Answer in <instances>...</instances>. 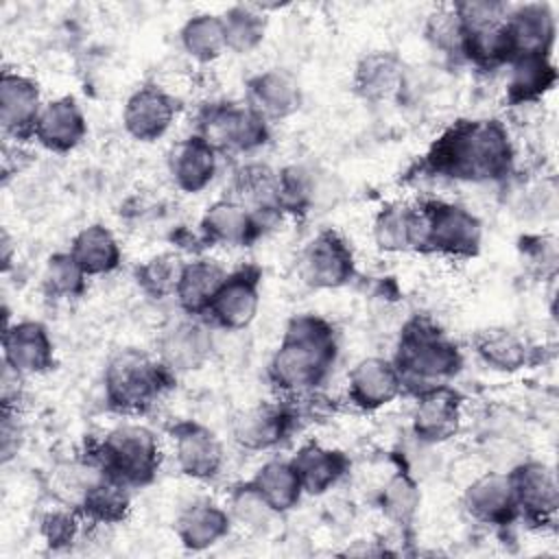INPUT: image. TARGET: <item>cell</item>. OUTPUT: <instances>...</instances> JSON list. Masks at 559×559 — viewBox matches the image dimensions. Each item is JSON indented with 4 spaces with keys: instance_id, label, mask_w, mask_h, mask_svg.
<instances>
[{
    "instance_id": "3957f363",
    "label": "cell",
    "mask_w": 559,
    "mask_h": 559,
    "mask_svg": "<svg viewBox=\"0 0 559 559\" xmlns=\"http://www.w3.org/2000/svg\"><path fill=\"white\" fill-rule=\"evenodd\" d=\"M393 365L415 395L448 384L463 367L459 345L430 319H411L400 334Z\"/></svg>"
},
{
    "instance_id": "ac0fdd59",
    "label": "cell",
    "mask_w": 559,
    "mask_h": 559,
    "mask_svg": "<svg viewBox=\"0 0 559 559\" xmlns=\"http://www.w3.org/2000/svg\"><path fill=\"white\" fill-rule=\"evenodd\" d=\"M404 391L393 360L369 356L354 365L347 376V395L360 411H378Z\"/></svg>"
},
{
    "instance_id": "e0dca14e",
    "label": "cell",
    "mask_w": 559,
    "mask_h": 559,
    "mask_svg": "<svg viewBox=\"0 0 559 559\" xmlns=\"http://www.w3.org/2000/svg\"><path fill=\"white\" fill-rule=\"evenodd\" d=\"M44 103L39 85L17 72H2L0 79V122L2 131L11 140L33 138L35 122Z\"/></svg>"
},
{
    "instance_id": "7a4b0ae2",
    "label": "cell",
    "mask_w": 559,
    "mask_h": 559,
    "mask_svg": "<svg viewBox=\"0 0 559 559\" xmlns=\"http://www.w3.org/2000/svg\"><path fill=\"white\" fill-rule=\"evenodd\" d=\"M338 356L334 325L319 314H297L271 356L269 380L286 395L317 391L330 376Z\"/></svg>"
},
{
    "instance_id": "e575fe53",
    "label": "cell",
    "mask_w": 559,
    "mask_h": 559,
    "mask_svg": "<svg viewBox=\"0 0 559 559\" xmlns=\"http://www.w3.org/2000/svg\"><path fill=\"white\" fill-rule=\"evenodd\" d=\"M223 31H225V44L227 50L236 55H247L255 50L266 35L269 20L262 11V4H234L223 15Z\"/></svg>"
},
{
    "instance_id": "44dd1931",
    "label": "cell",
    "mask_w": 559,
    "mask_h": 559,
    "mask_svg": "<svg viewBox=\"0 0 559 559\" xmlns=\"http://www.w3.org/2000/svg\"><path fill=\"white\" fill-rule=\"evenodd\" d=\"M463 504L476 522L491 526L511 524L518 518V507L509 472H485L474 478L463 493Z\"/></svg>"
},
{
    "instance_id": "8fae6325",
    "label": "cell",
    "mask_w": 559,
    "mask_h": 559,
    "mask_svg": "<svg viewBox=\"0 0 559 559\" xmlns=\"http://www.w3.org/2000/svg\"><path fill=\"white\" fill-rule=\"evenodd\" d=\"M260 269L240 266L227 273L205 314L223 330H245L260 308Z\"/></svg>"
},
{
    "instance_id": "f6af8a7d",
    "label": "cell",
    "mask_w": 559,
    "mask_h": 559,
    "mask_svg": "<svg viewBox=\"0 0 559 559\" xmlns=\"http://www.w3.org/2000/svg\"><path fill=\"white\" fill-rule=\"evenodd\" d=\"M24 389V373L13 369L2 360V378H0V402L2 411H17V402Z\"/></svg>"
},
{
    "instance_id": "6da1fadb",
    "label": "cell",
    "mask_w": 559,
    "mask_h": 559,
    "mask_svg": "<svg viewBox=\"0 0 559 559\" xmlns=\"http://www.w3.org/2000/svg\"><path fill=\"white\" fill-rule=\"evenodd\" d=\"M513 142L500 120H459L426 155L432 173L459 181H500L513 168Z\"/></svg>"
},
{
    "instance_id": "30bf717a",
    "label": "cell",
    "mask_w": 559,
    "mask_h": 559,
    "mask_svg": "<svg viewBox=\"0 0 559 559\" xmlns=\"http://www.w3.org/2000/svg\"><path fill=\"white\" fill-rule=\"evenodd\" d=\"M518 515L531 524H550L559 507L555 469L542 461H524L509 472Z\"/></svg>"
},
{
    "instance_id": "ab89813d",
    "label": "cell",
    "mask_w": 559,
    "mask_h": 559,
    "mask_svg": "<svg viewBox=\"0 0 559 559\" xmlns=\"http://www.w3.org/2000/svg\"><path fill=\"white\" fill-rule=\"evenodd\" d=\"M41 280H44V288L48 295H52L57 299H70V297L83 295L87 275L74 262L70 251H59L46 260Z\"/></svg>"
},
{
    "instance_id": "ba28073f",
    "label": "cell",
    "mask_w": 559,
    "mask_h": 559,
    "mask_svg": "<svg viewBox=\"0 0 559 559\" xmlns=\"http://www.w3.org/2000/svg\"><path fill=\"white\" fill-rule=\"evenodd\" d=\"M297 269L310 288H341L354 277V253L338 231L321 229L299 253Z\"/></svg>"
},
{
    "instance_id": "52a82bcc",
    "label": "cell",
    "mask_w": 559,
    "mask_h": 559,
    "mask_svg": "<svg viewBox=\"0 0 559 559\" xmlns=\"http://www.w3.org/2000/svg\"><path fill=\"white\" fill-rule=\"evenodd\" d=\"M216 153H249L266 144L269 120L249 105H210L199 116V131Z\"/></svg>"
},
{
    "instance_id": "5bb4252c",
    "label": "cell",
    "mask_w": 559,
    "mask_h": 559,
    "mask_svg": "<svg viewBox=\"0 0 559 559\" xmlns=\"http://www.w3.org/2000/svg\"><path fill=\"white\" fill-rule=\"evenodd\" d=\"M2 360L24 376L52 369L55 347L46 325L33 319L7 323L2 332Z\"/></svg>"
},
{
    "instance_id": "7bdbcfd3",
    "label": "cell",
    "mask_w": 559,
    "mask_h": 559,
    "mask_svg": "<svg viewBox=\"0 0 559 559\" xmlns=\"http://www.w3.org/2000/svg\"><path fill=\"white\" fill-rule=\"evenodd\" d=\"M229 515L231 522H240L242 526H247L249 531H264L271 520L277 515L262 498L260 493L249 485V480L240 487L234 489L231 500H229Z\"/></svg>"
},
{
    "instance_id": "d6986e66",
    "label": "cell",
    "mask_w": 559,
    "mask_h": 559,
    "mask_svg": "<svg viewBox=\"0 0 559 559\" xmlns=\"http://www.w3.org/2000/svg\"><path fill=\"white\" fill-rule=\"evenodd\" d=\"M461 395L450 386H437L417 395L413 411V432L424 443H441L459 432Z\"/></svg>"
},
{
    "instance_id": "ee69618b",
    "label": "cell",
    "mask_w": 559,
    "mask_h": 559,
    "mask_svg": "<svg viewBox=\"0 0 559 559\" xmlns=\"http://www.w3.org/2000/svg\"><path fill=\"white\" fill-rule=\"evenodd\" d=\"M79 533V518L76 511L70 509H55L44 515L41 520V535L48 546L63 548L74 542Z\"/></svg>"
},
{
    "instance_id": "7c38bea8",
    "label": "cell",
    "mask_w": 559,
    "mask_h": 559,
    "mask_svg": "<svg viewBox=\"0 0 559 559\" xmlns=\"http://www.w3.org/2000/svg\"><path fill=\"white\" fill-rule=\"evenodd\" d=\"M297 415L290 404H255L238 411L231 419L234 441L251 452L280 445L293 430Z\"/></svg>"
},
{
    "instance_id": "f1b7e54d",
    "label": "cell",
    "mask_w": 559,
    "mask_h": 559,
    "mask_svg": "<svg viewBox=\"0 0 559 559\" xmlns=\"http://www.w3.org/2000/svg\"><path fill=\"white\" fill-rule=\"evenodd\" d=\"M373 242L384 253L417 251L419 210L408 203H389L373 218Z\"/></svg>"
},
{
    "instance_id": "d6a6232c",
    "label": "cell",
    "mask_w": 559,
    "mask_h": 559,
    "mask_svg": "<svg viewBox=\"0 0 559 559\" xmlns=\"http://www.w3.org/2000/svg\"><path fill=\"white\" fill-rule=\"evenodd\" d=\"M249 485L260 493V498L277 513H286L293 507H297L304 487L301 480L293 467L290 461L284 459H271L262 463Z\"/></svg>"
},
{
    "instance_id": "5b68a950",
    "label": "cell",
    "mask_w": 559,
    "mask_h": 559,
    "mask_svg": "<svg viewBox=\"0 0 559 559\" xmlns=\"http://www.w3.org/2000/svg\"><path fill=\"white\" fill-rule=\"evenodd\" d=\"M94 463L127 487H144L157 476L162 452L157 437L142 424H122L105 435Z\"/></svg>"
},
{
    "instance_id": "83f0119b",
    "label": "cell",
    "mask_w": 559,
    "mask_h": 559,
    "mask_svg": "<svg viewBox=\"0 0 559 559\" xmlns=\"http://www.w3.org/2000/svg\"><path fill=\"white\" fill-rule=\"evenodd\" d=\"M225 277H227V271L214 260L197 258L186 262L177 293H175L179 308L190 317L205 314Z\"/></svg>"
},
{
    "instance_id": "484cf974",
    "label": "cell",
    "mask_w": 559,
    "mask_h": 559,
    "mask_svg": "<svg viewBox=\"0 0 559 559\" xmlns=\"http://www.w3.org/2000/svg\"><path fill=\"white\" fill-rule=\"evenodd\" d=\"M229 528H231L229 511L214 504L212 500H194L186 504L175 520V533L181 546L192 552H199L218 544L223 537H227Z\"/></svg>"
},
{
    "instance_id": "f35d334b",
    "label": "cell",
    "mask_w": 559,
    "mask_h": 559,
    "mask_svg": "<svg viewBox=\"0 0 559 559\" xmlns=\"http://www.w3.org/2000/svg\"><path fill=\"white\" fill-rule=\"evenodd\" d=\"M186 260L177 251H162L144 260L135 269V282L140 290L151 299L175 297Z\"/></svg>"
},
{
    "instance_id": "4dcf8cb0",
    "label": "cell",
    "mask_w": 559,
    "mask_h": 559,
    "mask_svg": "<svg viewBox=\"0 0 559 559\" xmlns=\"http://www.w3.org/2000/svg\"><path fill=\"white\" fill-rule=\"evenodd\" d=\"M507 83V98L513 105H526L539 100L557 83V70L552 55H524L511 63Z\"/></svg>"
},
{
    "instance_id": "1f68e13d",
    "label": "cell",
    "mask_w": 559,
    "mask_h": 559,
    "mask_svg": "<svg viewBox=\"0 0 559 559\" xmlns=\"http://www.w3.org/2000/svg\"><path fill=\"white\" fill-rule=\"evenodd\" d=\"M124 483L100 474L87 485L76 511L94 524H118L131 509V496Z\"/></svg>"
},
{
    "instance_id": "d4e9b609",
    "label": "cell",
    "mask_w": 559,
    "mask_h": 559,
    "mask_svg": "<svg viewBox=\"0 0 559 559\" xmlns=\"http://www.w3.org/2000/svg\"><path fill=\"white\" fill-rule=\"evenodd\" d=\"M354 92L369 103L395 98L404 87V63L391 50H373L354 68Z\"/></svg>"
},
{
    "instance_id": "8992f818",
    "label": "cell",
    "mask_w": 559,
    "mask_h": 559,
    "mask_svg": "<svg viewBox=\"0 0 559 559\" xmlns=\"http://www.w3.org/2000/svg\"><path fill=\"white\" fill-rule=\"evenodd\" d=\"M419 210L417 251L450 258H472L483 242L480 221L463 205L448 201H426Z\"/></svg>"
},
{
    "instance_id": "74e56055",
    "label": "cell",
    "mask_w": 559,
    "mask_h": 559,
    "mask_svg": "<svg viewBox=\"0 0 559 559\" xmlns=\"http://www.w3.org/2000/svg\"><path fill=\"white\" fill-rule=\"evenodd\" d=\"M421 504V491L408 472H395L378 493V509L395 526H411Z\"/></svg>"
},
{
    "instance_id": "9c48e42d",
    "label": "cell",
    "mask_w": 559,
    "mask_h": 559,
    "mask_svg": "<svg viewBox=\"0 0 559 559\" xmlns=\"http://www.w3.org/2000/svg\"><path fill=\"white\" fill-rule=\"evenodd\" d=\"M214 349L210 328L199 317H181L168 323L157 338L159 362L177 373H192L205 367Z\"/></svg>"
},
{
    "instance_id": "60d3db41",
    "label": "cell",
    "mask_w": 559,
    "mask_h": 559,
    "mask_svg": "<svg viewBox=\"0 0 559 559\" xmlns=\"http://www.w3.org/2000/svg\"><path fill=\"white\" fill-rule=\"evenodd\" d=\"M314 199V181L301 166L277 170V212L301 214L308 212Z\"/></svg>"
},
{
    "instance_id": "9a60e30c",
    "label": "cell",
    "mask_w": 559,
    "mask_h": 559,
    "mask_svg": "<svg viewBox=\"0 0 559 559\" xmlns=\"http://www.w3.org/2000/svg\"><path fill=\"white\" fill-rule=\"evenodd\" d=\"M175 461L183 476L210 480L223 467V445L218 437L203 424L179 421L173 428Z\"/></svg>"
},
{
    "instance_id": "ffe728a7",
    "label": "cell",
    "mask_w": 559,
    "mask_h": 559,
    "mask_svg": "<svg viewBox=\"0 0 559 559\" xmlns=\"http://www.w3.org/2000/svg\"><path fill=\"white\" fill-rule=\"evenodd\" d=\"M87 133V122L81 105L72 96H59L44 103L33 129V138L52 153L76 148Z\"/></svg>"
},
{
    "instance_id": "603a6c76",
    "label": "cell",
    "mask_w": 559,
    "mask_h": 559,
    "mask_svg": "<svg viewBox=\"0 0 559 559\" xmlns=\"http://www.w3.org/2000/svg\"><path fill=\"white\" fill-rule=\"evenodd\" d=\"M260 216L236 199L214 201L201 216V234L212 245L247 247L260 236Z\"/></svg>"
},
{
    "instance_id": "277c9868",
    "label": "cell",
    "mask_w": 559,
    "mask_h": 559,
    "mask_svg": "<svg viewBox=\"0 0 559 559\" xmlns=\"http://www.w3.org/2000/svg\"><path fill=\"white\" fill-rule=\"evenodd\" d=\"M175 373L148 354L127 347L116 352L105 367V400L111 411L124 415L146 413L173 384Z\"/></svg>"
},
{
    "instance_id": "b9f144b4",
    "label": "cell",
    "mask_w": 559,
    "mask_h": 559,
    "mask_svg": "<svg viewBox=\"0 0 559 559\" xmlns=\"http://www.w3.org/2000/svg\"><path fill=\"white\" fill-rule=\"evenodd\" d=\"M424 33H426V39L432 44V48H437L445 55H461L463 20L454 4L435 9L426 20Z\"/></svg>"
},
{
    "instance_id": "7402d4cb",
    "label": "cell",
    "mask_w": 559,
    "mask_h": 559,
    "mask_svg": "<svg viewBox=\"0 0 559 559\" xmlns=\"http://www.w3.org/2000/svg\"><path fill=\"white\" fill-rule=\"evenodd\" d=\"M247 105L264 120H284L301 107L299 81L284 68L258 72L247 83Z\"/></svg>"
},
{
    "instance_id": "cb8c5ba5",
    "label": "cell",
    "mask_w": 559,
    "mask_h": 559,
    "mask_svg": "<svg viewBox=\"0 0 559 559\" xmlns=\"http://www.w3.org/2000/svg\"><path fill=\"white\" fill-rule=\"evenodd\" d=\"M218 168V153L201 138L190 135L177 142L168 155V175L173 183L188 194L205 190Z\"/></svg>"
},
{
    "instance_id": "8d00e7d4",
    "label": "cell",
    "mask_w": 559,
    "mask_h": 559,
    "mask_svg": "<svg viewBox=\"0 0 559 559\" xmlns=\"http://www.w3.org/2000/svg\"><path fill=\"white\" fill-rule=\"evenodd\" d=\"M179 41L186 55H190L199 63H210L218 59L227 50L221 15L197 13L188 17L179 31Z\"/></svg>"
},
{
    "instance_id": "4fadbf2b",
    "label": "cell",
    "mask_w": 559,
    "mask_h": 559,
    "mask_svg": "<svg viewBox=\"0 0 559 559\" xmlns=\"http://www.w3.org/2000/svg\"><path fill=\"white\" fill-rule=\"evenodd\" d=\"M177 116V100L157 85H142L129 94L122 107L124 131L138 142L159 140Z\"/></svg>"
},
{
    "instance_id": "d590c367",
    "label": "cell",
    "mask_w": 559,
    "mask_h": 559,
    "mask_svg": "<svg viewBox=\"0 0 559 559\" xmlns=\"http://www.w3.org/2000/svg\"><path fill=\"white\" fill-rule=\"evenodd\" d=\"M236 201L247 205L258 216L277 212V170L266 164H247L236 173Z\"/></svg>"
},
{
    "instance_id": "2e32d148",
    "label": "cell",
    "mask_w": 559,
    "mask_h": 559,
    "mask_svg": "<svg viewBox=\"0 0 559 559\" xmlns=\"http://www.w3.org/2000/svg\"><path fill=\"white\" fill-rule=\"evenodd\" d=\"M507 33L511 44V61L524 55H552L557 20L546 2H526L509 9Z\"/></svg>"
},
{
    "instance_id": "4316f807",
    "label": "cell",
    "mask_w": 559,
    "mask_h": 559,
    "mask_svg": "<svg viewBox=\"0 0 559 559\" xmlns=\"http://www.w3.org/2000/svg\"><path fill=\"white\" fill-rule=\"evenodd\" d=\"M304 493L321 496L332 489L349 469V461L341 450H332L319 443L301 445L290 459Z\"/></svg>"
},
{
    "instance_id": "f546056e",
    "label": "cell",
    "mask_w": 559,
    "mask_h": 559,
    "mask_svg": "<svg viewBox=\"0 0 559 559\" xmlns=\"http://www.w3.org/2000/svg\"><path fill=\"white\" fill-rule=\"evenodd\" d=\"M70 255L87 277L107 275L116 271L122 260V251L116 236L105 225H98V223L83 227L72 238Z\"/></svg>"
},
{
    "instance_id": "836d02e7",
    "label": "cell",
    "mask_w": 559,
    "mask_h": 559,
    "mask_svg": "<svg viewBox=\"0 0 559 559\" xmlns=\"http://www.w3.org/2000/svg\"><path fill=\"white\" fill-rule=\"evenodd\" d=\"M474 352L487 367L504 373L520 371L531 360L528 343L509 328L478 330L474 336Z\"/></svg>"
}]
</instances>
